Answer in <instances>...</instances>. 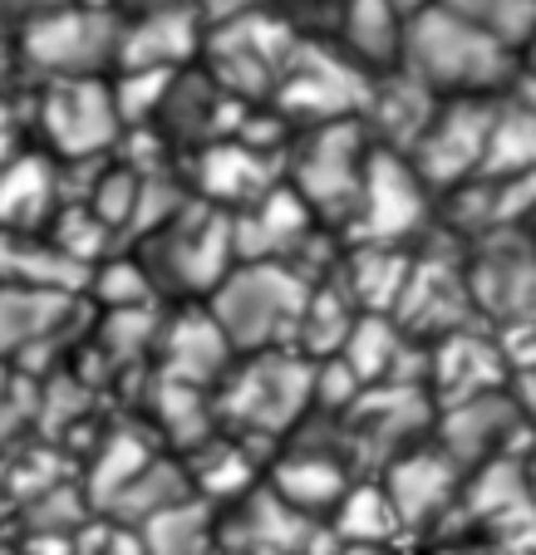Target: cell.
Returning a JSON list of instances; mask_svg holds the SVG:
<instances>
[{
    "mask_svg": "<svg viewBox=\"0 0 536 555\" xmlns=\"http://www.w3.org/2000/svg\"><path fill=\"white\" fill-rule=\"evenodd\" d=\"M526 50H532V69H536V40H532V44H526Z\"/></svg>",
    "mask_w": 536,
    "mask_h": 555,
    "instance_id": "2e32d148",
    "label": "cell"
},
{
    "mask_svg": "<svg viewBox=\"0 0 536 555\" xmlns=\"http://www.w3.org/2000/svg\"><path fill=\"white\" fill-rule=\"evenodd\" d=\"M399 69H409L419 85H429L438 99L458 94H497L502 79L516 69V50L473 25L468 15L448 11V5H429V11L409 15L404 25V50Z\"/></svg>",
    "mask_w": 536,
    "mask_h": 555,
    "instance_id": "6da1fadb",
    "label": "cell"
},
{
    "mask_svg": "<svg viewBox=\"0 0 536 555\" xmlns=\"http://www.w3.org/2000/svg\"><path fill=\"white\" fill-rule=\"evenodd\" d=\"M232 413L252 428H285L291 418H301L305 403H316V369L295 364L291 354H261L232 378Z\"/></svg>",
    "mask_w": 536,
    "mask_h": 555,
    "instance_id": "5b68a950",
    "label": "cell"
},
{
    "mask_svg": "<svg viewBox=\"0 0 536 555\" xmlns=\"http://www.w3.org/2000/svg\"><path fill=\"white\" fill-rule=\"evenodd\" d=\"M493 118H497L493 94L443 99V104L433 108L429 128L419 133V143L409 147L413 168L423 172V182H468L473 178V172L487 163Z\"/></svg>",
    "mask_w": 536,
    "mask_h": 555,
    "instance_id": "277c9868",
    "label": "cell"
},
{
    "mask_svg": "<svg viewBox=\"0 0 536 555\" xmlns=\"http://www.w3.org/2000/svg\"><path fill=\"white\" fill-rule=\"evenodd\" d=\"M487 242H493V236H487ZM493 266H497V271H502V275H516V271H522V266H532V256L522 251V261L512 266V256H507L502 236H497V242H493ZM507 300H512V305H526V300H532V285H526V281H502V285H497V291H493V305H497V310H502Z\"/></svg>",
    "mask_w": 536,
    "mask_h": 555,
    "instance_id": "4fadbf2b",
    "label": "cell"
},
{
    "mask_svg": "<svg viewBox=\"0 0 536 555\" xmlns=\"http://www.w3.org/2000/svg\"><path fill=\"white\" fill-rule=\"evenodd\" d=\"M345 555H390V551H379V545H349Z\"/></svg>",
    "mask_w": 536,
    "mask_h": 555,
    "instance_id": "9a60e30c",
    "label": "cell"
},
{
    "mask_svg": "<svg viewBox=\"0 0 536 555\" xmlns=\"http://www.w3.org/2000/svg\"><path fill=\"white\" fill-rule=\"evenodd\" d=\"M365 133L359 118H330L316 124V133L305 138L301 163H295V192L310 207V217H355L359 192H365V168H369Z\"/></svg>",
    "mask_w": 536,
    "mask_h": 555,
    "instance_id": "3957f363",
    "label": "cell"
},
{
    "mask_svg": "<svg viewBox=\"0 0 536 555\" xmlns=\"http://www.w3.org/2000/svg\"><path fill=\"white\" fill-rule=\"evenodd\" d=\"M399 526V506H394L390 487H355L340 496V531L355 545H379Z\"/></svg>",
    "mask_w": 536,
    "mask_h": 555,
    "instance_id": "8fae6325",
    "label": "cell"
},
{
    "mask_svg": "<svg viewBox=\"0 0 536 555\" xmlns=\"http://www.w3.org/2000/svg\"><path fill=\"white\" fill-rule=\"evenodd\" d=\"M423 172L413 168L409 153L394 147H374L365 168V192H359V211L369 227V242H404L413 227L423 221L429 202H423Z\"/></svg>",
    "mask_w": 536,
    "mask_h": 555,
    "instance_id": "8992f818",
    "label": "cell"
},
{
    "mask_svg": "<svg viewBox=\"0 0 536 555\" xmlns=\"http://www.w3.org/2000/svg\"><path fill=\"white\" fill-rule=\"evenodd\" d=\"M522 423V409L507 399L502 388H487V393H473V399H458L448 413H443V452L452 462H487L497 457V442Z\"/></svg>",
    "mask_w": 536,
    "mask_h": 555,
    "instance_id": "52a82bcc",
    "label": "cell"
},
{
    "mask_svg": "<svg viewBox=\"0 0 536 555\" xmlns=\"http://www.w3.org/2000/svg\"><path fill=\"white\" fill-rule=\"evenodd\" d=\"M310 285L281 261H246L242 271L221 275L212 291V320L232 349H271L301 330Z\"/></svg>",
    "mask_w": 536,
    "mask_h": 555,
    "instance_id": "7a4b0ae2",
    "label": "cell"
},
{
    "mask_svg": "<svg viewBox=\"0 0 536 555\" xmlns=\"http://www.w3.org/2000/svg\"><path fill=\"white\" fill-rule=\"evenodd\" d=\"M202 545V521L192 512H158L153 521V555H192Z\"/></svg>",
    "mask_w": 536,
    "mask_h": 555,
    "instance_id": "7c38bea8",
    "label": "cell"
},
{
    "mask_svg": "<svg viewBox=\"0 0 536 555\" xmlns=\"http://www.w3.org/2000/svg\"><path fill=\"white\" fill-rule=\"evenodd\" d=\"M404 15H419V11H429V5H438V0H394Z\"/></svg>",
    "mask_w": 536,
    "mask_h": 555,
    "instance_id": "5bb4252c",
    "label": "cell"
},
{
    "mask_svg": "<svg viewBox=\"0 0 536 555\" xmlns=\"http://www.w3.org/2000/svg\"><path fill=\"white\" fill-rule=\"evenodd\" d=\"M390 496L399 506V521H429L452 492H458V462L448 452H399L390 467Z\"/></svg>",
    "mask_w": 536,
    "mask_h": 555,
    "instance_id": "ba28073f",
    "label": "cell"
},
{
    "mask_svg": "<svg viewBox=\"0 0 536 555\" xmlns=\"http://www.w3.org/2000/svg\"><path fill=\"white\" fill-rule=\"evenodd\" d=\"M443 5L468 15L473 25H483L487 35L512 44L516 54L536 40V0H443Z\"/></svg>",
    "mask_w": 536,
    "mask_h": 555,
    "instance_id": "30bf717a",
    "label": "cell"
},
{
    "mask_svg": "<svg viewBox=\"0 0 536 555\" xmlns=\"http://www.w3.org/2000/svg\"><path fill=\"white\" fill-rule=\"evenodd\" d=\"M276 492L291 512H320V506H340V496L349 492L345 487V472H340L335 457H291L281 472H276Z\"/></svg>",
    "mask_w": 536,
    "mask_h": 555,
    "instance_id": "9c48e42d",
    "label": "cell"
}]
</instances>
